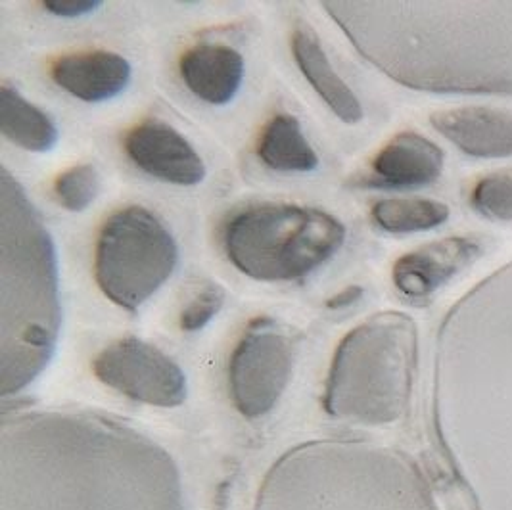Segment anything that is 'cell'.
I'll return each instance as SVG.
<instances>
[{
    "label": "cell",
    "mask_w": 512,
    "mask_h": 510,
    "mask_svg": "<svg viewBox=\"0 0 512 510\" xmlns=\"http://www.w3.org/2000/svg\"><path fill=\"white\" fill-rule=\"evenodd\" d=\"M0 510H187L158 441L87 411H14L0 424Z\"/></svg>",
    "instance_id": "cell-1"
},
{
    "label": "cell",
    "mask_w": 512,
    "mask_h": 510,
    "mask_svg": "<svg viewBox=\"0 0 512 510\" xmlns=\"http://www.w3.org/2000/svg\"><path fill=\"white\" fill-rule=\"evenodd\" d=\"M323 8L351 45L399 85L512 94V2H346Z\"/></svg>",
    "instance_id": "cell-2"
},
{
    "label": "cell",
    "mask_w": 512,
    "mask_h": 510,
    "mask_svg": "<svg viewBox=\"0 0 512 510\" xmlns=\"http://www.w3.org/2000/svg\"><path fill=\"white\" fill-rule=\"evenodd\" d=\"M0 279V388L8 397L47 369L62 326L54 242L8 169L0 175Z\"/></svg>",
    "instance_id": "cell-3"
},
{
    "label": "cell",
    "mask_w": 512,
    "mask_h": 510,
    "mask_svg": "<svg viewBox=\"0 0 512 510\" xmlns=\"http://www.w3.org/2000/svg\"><path fill=\"white\" fill-rule=\"evenodd\" d=\"M252 510H428L413 472L369 443L315 440L265 472Z\"/></svg>",
    "instance_id": "cell-4"
},
{
    "label": "cell",
    "mask_w": 512,
    "mask_h": 510,
    "mask_svg": "<svg viewBox=\"0 0 512 510\" xmlns=\"http://www.w3.org/2000/svg\"><path fill=\"white\" fill-rule=\"evenodd\" d=\"M417 367V326L401 313H378L355 326L334 351L326 376L332 418L380 426L405 415Z\"/></svg>",
    "instance_id": "cell-5"
},
{
    "label": "cell",
    "mask_w": 512,
    "mask_h": 510,
    "mask_svg": "<svg viewBox=\"0 0 512 510\" xmlns=\"http://www.w3.org/2000/svg\"><path fill=\"white\" fill-rule=\"evenodd\" d=\"M346 227L323 209L256 204L227 219L221 242L234 267L263 282L303 279L336 254Z\"/></svg>",
    "instance_id": "cell-6"
},
{
    "label": "cell",
    "mask_w": 512,
    "mask_h": 510,
    "mask_svg": "<svg viewBox=\"0 0 512 510\" xmlns=\"http://www.w3.org/2000/svg\"><path fill=\"white\" fill-rule=\"evenodd\" d=\"M179 250L173 234L150 209H119L96 240L94 277L110 302L137 311L173 275Z\"/></svg>",
    "instance_id": "cell-7"
},
{
    "label": "cell",
    "mask_w": 512,
    "mask_h": 510,
    "mask_svg": "<svg viewBox=\"0 0 512 510\" xmlns=\"http://www.w3.org/2000/svg\"><path fill=\"white\" fill-rule=\"evenodd\" d=\"M296 344L282 326L257 317L246 326L229 363V392L246 418L271 413L290 384Z\"/></svg>",
    "instance_id": "cell-8"
},
{
    "label": "cell",
    "mask_w": 512,
    "mask_h": 510,
    "mask_svg": "<svg viewBox=\"0 0 512 510\" xmlns=\"http://www.w3.org/2000/svg\"><path fill=\"white\" fill-rule=\"evenodd\" d=\"M93 371L102 384L144 405L171 409L187 399L183 369L162 349L133 336L102 349Z\"/></svg>",
    "instance_id": "cell-9"
},
{
    "label": "cell",
    "mask_w": 512,
    "mask_h": 510,
    "mask_svg": "<svg viewBox=\"0 0 512 510\" xmlns=\"http://www.w3.org/2000/svg\"><path fill=\"white\" fill-rule=\"evenodd\" d=\"M482 254L484 242L476 236L443 238L401 255L392 269V279L407 300L424 302L476 263Z\"/></svg>",
    "instance_id": "cell-10"
},
{
    "label": "cell",
    "mask_w": 512,
    "mask_h": 510,
    "mask_svg": "<svg viewBox=\"0 0 512 510\" xmlns=\"http://www.w3.org/2000/svg\"><path fill=\"white\" fill-rule=\"evenodd\" d=\"M131 162L150 177L179 186L200 185L206 177V163L179 131L160 119H146L135 125L123 140Z\"/></svg>",
    "instance_id": "cell-11"
},
{
    "label": "cell",
    "mask_w": 512,
    "mask_h": 510,
    "mask_svg": "<svg viewBox=\"0 0 512 510\" xmlns=\"http://www.w3.org/2000/svg\"><path fill=\"white\" fill-rule=\"evenodd\" d=\"M445 156L432 140L405 131L390 140L369 165L350 181L355 188L413 190L432 185L442 177Z\"/></svg>",
    "instance_id": "cell-12"
},
{
    "label": "cell",
    "mask_w": 512,
    "mask_h": 510,
    "mask_svg": "<svg viewBox=\"0 0 512 510\" xmlns=\"http://www.w3.org/2000/svg\"><path fill=\"white\" fill-rule=\"evenodd\" d=\"M430 123L472 158L497 160L512 156V112L465 106L438 112L430 117Z\"/></svg>",
    "instance_id": "cell-13"
},
{
    "label": "cell",
    "mask_w": 512,
    "mask_h": 510,
    "mask_svg": "<svg viewBox=\"0 0 512 510\" xmlns=\"http://www.w3.org/2000/svg\"><path fill=\"white\" fill-rule=\"evenodd\" d=\"M50 75L71 96L83 102H104L127 89L131 66L116 52L89 50L58 58Z\"/></svg>",
    "instance_id": "cell-14"
},
{
    "label": "cell",
    "mask_w": 512,
    "mask_h": 510,
    "mask_svg": "<svg viewBox=\"0 0 512 510\" xmlns=\"http://www.w3.org/2000/svg\"><path fill=\"white\" fill-rule=\"evenodd\" d=\"M179 70L185 85L200 100L223 106L240 91L244 60L234 48L206 43L188 48Z\"/></svg>",
    "instance_id": "cell-15"
},
{
    "label": "cell",
    "mask_w": 512,
    "mask_h": 510,
    "mask_svg": "<svg viewBox=\"0 0 512 510\" xmlns=\"http://www.w3.org/2000/svg\"><path fill=\"white\" fill-rule=\"evenodd\" d=\"M292 52L303 77L325 100L326 106L344 123L355 125L363 119V106L350 85L336 73L325 48L311 27L300 25L292 35Z\"/></svg>",
    "instance_id": "cell-16"
},
{
    "label": "cell",
    "mask_w": 512,
    "mask_h": 510,
    "mask_svg": "<svg viewBox=\"0 0 512 510\" xmlns=\"http://www.w3.org/2000/svg\"><path fill=\"white\" fill-rule=\"evenodd\" d=\"M259 160L279 173H311L319 158L303 135L302 125L294 116L273 117L257 142Z\"/></svg>",
    "instance_id": "cell-17"
},
{
    "label": "cell",
    "mask_w": 512,
    "mask_h": 510,
    "mask_svg": "<svg viewBox=\"0 0 512 510\" xmlns=\"http://www.w3.org/2000/svg\"><path fill=\"white\" fill-rule=\"evenodd\" d=\"M0 131L29 152H48L58 142V129L52 119L27 102L10 83L0 87Z\"/></svg>",
    "instance_id": "cell-18"
},
{
    "label": "cell",
    "mask_w": 512,
    "mask_h": 510,
    "mask_svg": "<svg viewBox=\"0 0 512 510\" xmlns=\"http://www.w3.org/2000/svg\"><path fill=\"white\" fill-rule=\"evenodd\" d=\"M371 215L382 231L390 234H413L443 225L449 219V208L438 200L394 198L374 204Z\"/></svg>",
    "instance_id": "cell-19"
},
{
    "label": "cell",
    "mask_w": 512,
    "mask_h": 510,
    "mask_svg": "<svg viewBox=\"0 0 512 510\" xmlns=\"http://www.w3.org/2000/svg\"><path fill=\"white\" fill-rule=\"evenodd\" d=\"M468 200L472 208L491 221H512V167L478 179Z\"/></svg>",
    "instance_id": "cell-20"
},
{
    "label": "cell",
    "mask_w": 512,
    "mask_h": 510,
    "mask_svg": "<svg viewBox=\"0 0 512 510\" xmlns=\"http://www.w3.org/2000/svg\"><path fill=\"white\" fill-rule=\"evenodd\" d=\"M100 185L102 183L96 167L91 163H83L64 171L54 183V192L64 208L83 211L96 200Z\"/></svg>",
    "instance_id": "cell-21"
},
{
    "label": "cell",
    "mask_w": 512,
    "mask_h": 510,
    "mask_svg": "<svg viewBox=\"0 0 512 510\" xmlns=\"http://www.w3.org/2000/svg\"><path fill=\"white\" fill-rule=\"evenodd\" d=\"M227 292L219 284H208L200 290L181 313V328L187 332L202 330L221 311Z\"/></svg>",
    "instance_id": "cell-22"
},
{
    "label": "cell",
    "mask_w": 512,
    "mask_h": 510,
    "mask_svg": "<svg viewBox=\"0 0 512 510\" xmlns=\"http://www.w3.org/2000/svg\"><path fill=\"white\" fill-rule=\"evenodd\" d=\"M50 14L58 18H81L87 14H93L94 10L100 8L102 2L93 0H47L43 2Z\"/></svg>",
    "instance_id": "cell-23"
},
{
    "label": "cell",
    "mask_w": 512,
    "mask_h": 510,
    "mask_svg": "<svg viewBox=\"0 0 512 510\" xmlns=\"http://www.w3.org/2000/svg\"><path fill=\"white\" fill-rule=\"evenodd\" d=\"M361 296H363V288L350 286V288H346L344 292L332 296V298L326 302V305H328L330 309H342V307H348L351 303L357 302Z\"/></svg>",
    "instance_id": "cell-24"
}]
</instances>
